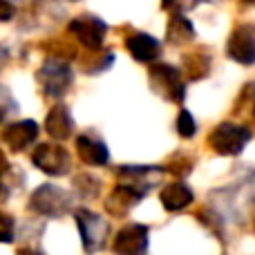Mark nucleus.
I'll use <instances>...</instances> for the list:
<instances>
[{"mask_svg":"<svg viewBox=\"0 0 255 255\" xmlns=\"http://www.w3.org/2000/svg\"><path fill=\"white\" fill-rule=\"evenodd\" d=\"M40 90L45 97L49 99H63L70 92L72 83H74V70L67 61H63L61 56H49L43 61L38 74H36Z\"/></svg>","mask_w":255,"mask_h":255,"instance_id":"obj_1","label":"nucleus"},{"mask_svg":"<svg viewBox=\"0 0 255 255\" xmlns=\"http://www.w3.org/2000/svg\"><path fill=\"white\" fill-rule=\"evenodd\" d=\"M76 229L81 233V242H83V251L88 255H94L108 247L110 240V222L103 215L90 211V208H79L74 213Z\"/></svg>","mask_w":255,"mask_h":255,"instance_id":"obj_2","label":"nucleus"},{"mask_svg":"<svg viewBox=\"0 0 255 255\" xmlns=\"http://www.w3.org/2000/svg\"><path fill=\"white\" fill-rule=\"evenodd\" d=\"M74 197L65 188L54 184H43L31 193L29 197V211L40 217H63L72 211Z\"/></svg>","mask_w":255,"mask_h":255,"instance_id":"obj_3","label":"nucleus"},{"mask_svg":"<svg viewBox=\"0 0 255 255\" xmlns=\"http://www.w3.org/2000/svg\"><path fill=\"white\" fill-rule=\"evenodd\" d=\"M251 136L253 134L247 126L224 121V124L215 126L211 130V134H208V145H211L213 152L222 154V157H238V154L247 148Z\"/></svg>","mask_w":255,"mask_h":255,"instance_id":"obj_4","label":"nucleus"},{"mask_svg":"<svg viewBox=\"0 0 255 255\" xmlns=\"http://www.w3.org/2000/svg\"><path fill=\"white\" fill-rule=\"evenodd\" d=\"M148 76H150V85H152V90L159 94V97L181 106V101H184V97H186L181 70L168 65V63H159V65L150 67Z\"/></svg>","mask_w":255,"mask_h":255,"instance_id":"obj_5","label":"nucleus"},{"mask_svg":"<svg viewBox=\"0 0 255 255\" xmlns=\"http://www.w3.org/2000/svg\"><path fill=\"white\" fill-rule=\"evenodd\" d=\"M31 161L40 172L49 177H63L70 172L72 168V157L61 143H38L31 154Z\"/></svg>","mask_w":255,"mask_h":255,"instance_id":"obj_6","label":"nucleus"},{"mask_svg":"<svg viewBox=\"0 0 255 255\" xmlns=\"http://www.w3.org/2000/svg\"><path fill=\"white\" fill-rule=\"evenodd\" d=\"M67 31H70L85 49L97 52V49L103 45V40H106L108 27L101 18L92 16V13H83V16L74 18V20L67 25Z\"/></svg>","mask_w":255,"mask_h":255,"instance_id":"obj_7","label":"nucleus"},{"mask_svg":"<svg viewBox=\"0 0 255 255\" xmlns=\"http://www.w3.org/2000/svg\"><path fill=\"white\" fill-rule=\"evenodd\" d=\"M163 172L166 170L159 166H121L117 170V179H119V184L130 186L132 190L145 197L154 186L163 181Z\"/></svg>","mask_w":255,"mask_h":255,"instance_id":"obj_8","label":"nucleus"},{"mask_svg":"<svg viewBox=\"0 0 255 255\" xmlns=\"http://www.w3.org/2000/svg\"><path fill=\"white\" fill-rule=\"evenodd\" d=\"M226 52L240 65H255V22H240L231 31Z\"/></svg>","mask_w":255,"mask_h":255,"instance_id":"obj_9","label":"nucleus"},{"mask_svg":"<svg viewBox=\"0 0 255 255\" xmlns=\"http://www.w3.org/2000/svg\"><path fill=\"white\" fill-rule=\"evenodd\" d=\"M150 244V229L145 224H126L112 240L115 255H145Z\"/></svg>","mask_w":255,"mask_h":255,"instance_id":"obj_10","label":"nucleus"},{"mask_svg":"<svg viewBox=\"0 0 255 255\" xmlns=\"http://www.w3.org/2000/svg\"><path fill=\"white\" fill-rule=\"evenodd\" d=\"M38 124L31 119L13 121V124L2 128V143L7 145L11 152H22L25 148H29L36 139H38Z\"/></svg>","mask_w":255,"mask_h":255,"instance_id":"obj_11","label":"nucleus"},{"mask_svg":"<svg viewBox=\"0 0 255 255\" xmlns=\"http://www.w3.org/2000/svg\"><path fill=\"white\" fill-rule=\"evenodd\" d=\"M76 154L85 166H106L110 161V150L99 136L79 134L76 136Z\"/></svg>","mask_w":255,"mask_h":255,"instance_id":"obj_12","label":"nucleus"},{"mask_svg":"<svg viewBox=\"0 0 255 255\" xmlns=\"http://www.w3.org/2000/svg\"><path fill=\"white\" fill-rule=\"evenodd\" d=\"M141 199H143V195L136 193V190H132L130 186L117 184L115 190H112L106 199V211L110 213V217H119L121 220V217H126L128 213L141 202Z\"/></svg>","mask_w":255,"mask_h":255,"instance_id":"obj_13","label":"nucleus"},{"mask_svg":"<svg viewBox=\"0 0 255 255\" xmlns=\"http://www.w3.org/2000/svg\"><path fill=\"white\" fill-rule=\"evenodd\" d=\"M126 47H128V52H130V56L139 63H152L154 58H159V54H161V43H159L154 36L143 34V31H136V34L128 36Z\"/></svg>","mask_w":255,"mask_h":255,"instance_id":"obj_14","label":"nucleus"},{"mask_svg":"<svg viewBox=\"0 0 255 255\" xmlns=\"http://www.w3.org/2000/svg\"><path fill=\"white\" fill-rule=\"evenodd\" d=\"M45 130L54 141H67L74 134V119L63 103H56L49 110L47 119H45Z\"/></svg>","mask_w":255,"mask_h":255,"instance_id":"obj_15","label":"nucleus"},{"mask_svg":"<svg viewBox=\"0 0 255 255\" xmlns=\"http://www.w3.org/2000/svg\"><path fill=\"white\" fill-rule=\"evenodd\" d=\"M195 195L190 190V186H186L184 181H172V184L163 186L161 193H159V202L166 208L168 213H179L193 204Z\"/></svg>","mask_w":255,"mask_h":255,"instance_id":"obj_16","label":"nucleus"},{"mask_svg":"<svg viewBox=\"0 0 255 255\" xmlns=\"http://www.w3.org/2000/svg\"><path fill=\"white\" fill-rule=\"evenodd\" d=\"M195 38V27L184 13H172V18L168 20V29H166V40L170 45H181L190 43Z\"/></svg>","mask_w":255,"mask_h":255,"instance_id":"obj_17","label":"nucleus"},{"mask_svg":"<svg viewBox=\"0 0 255 255\" xmlns=\"http://www.w3.org/2000/svg\"><path fill=\"white\" fill-rule=\"evenodd\" d=\"M211 72V56L206 52H193L184 56V74L190 81H199Z\"/></svg>","mask_w":255,"mask_h":255,"instance_id":"obj_18","label":"nucleus"},{"mask_svg":"<svg viewBox=\"0 0 255 255\" xmlns=\"http://www.w3.org/2000/svg\"><path fill=\"white\" fill-rule=\"evenodd\" d=\"M74 190L83 199H94V197H99V193H101V179L94 175H88V172L76 175L74 177Z\"/></svg>","mask_w":255,"mask_h":255,"instance_id":"obj_19","label":"nucleus"},{"mask_svg":"<svg viewBox=\"0 0 255 255\" xmlns=\"http://www.w3.org/2000/svg\"><path fill=\"white\" fill-rule=\"evenodd\" d=\"M177 132H179V136H184V139H193L195 132H197V124H195L193 115H190L188 110H181L179 117H177Z\"/></svg>","mask_w":255,"mask_h":255,"instance_id":"obj_20","label":"nucleus"},{"mask_svg":"<svg viewBox=\"0 0 255 255\" xmlns=\"http://www.w3.org/2000/svg\"><path fill=\"white\" fill-rule=\"evenodd\" d=\"M16 110H18L16 99L11 97V92H9L4 85H0V124H2L7 117H11Z\"/></svg>","mask_w":255,"mask_h":255,"instance_id":"obj_21","label":"nucleus"},{"mask_svg":"<svg viewBox=\"0 0 255 255\" xmlns=\"http://www.w3.org/2000/svg\"><path fill=\"white\" fill-rule=\"evenodd\" d=\"M16 240V222L11 215L0 213V242L2 244H11Z\"/></svg>","mask_w":255,"mask_h":255,"instance_id":"obj_22","label":"nucleus"},{"mask_svg":"<svg viewBox=\"0 0 255 255\" xmlns=\"http://www.w3.org/2000/svg\"><path fill=\"white\" fill-rule=\"evenodd\" d=\"M168 172H172L175 177H186L190 170H193V159H188V157H172L170 161H168Z\"/></svg>","mask_w":255,"mask_h":255,"instance_id":"obj_23","label":"nucleus"},{"mask_svg":"<svg viewBox=\"0 0 255 255\" xmlns=\"http://www.w3.org/2000/svg\"><path fill=\"white\" fill-rule=\"evenodd\" d=\"M197 2L199 0H161L163 9L170 13H186V11L197 7Z\"/></svg>","mask_w":255,"mask_h":255,"instance_id":"obj_24","label":"nucleus"},{"mask_svg":"<svg viewBox=\"0 0 255 255\" xmlns=\"http://www.w3.org/2000/svg\"><path fill=\"white\" fill-rule=\"evenodd\" d=\"M16 16V7L9 0H0V22H7Z\"/></svg>","mask_w":255,"mask_h":255,"instance_id":"obj_25","label":"nucleus"},{"mask_svg":"<svg viewBox=\"0 0 255 255\" xmlns=\"http://www.w3.org/2000/svg\"><path fill=\"white\" fill-rule=\"evenodd\" d=\"M7 177H9V163H7V159H4V154L0 152V193H2L4 186H7Z\"/></svg>","mask_w":255,"mask_h":255,"instance_id":"obj_26","label":"nucleus"},{"mask_svg":"<svg viewBox=\"0 0 255 255\" xmlns=\"http://www.w3.org/2000/svg\"><path fill=\"white\" fill-rule=\"evenodd\" d=\"M18 255H45V253L38 247H22L18 249Z\"/></svg>","mask_w":255,"mask_h":255,"instance_id":"obj_27","label":"nucleus"},{"mask_svg":"<svg viewBox=\"0 0 255 255\" xmlns=\"http://www.w3.org/2000/svg\"><path fill=\"white\" fill-rule=\"evenodd\" d=\"M7 58H9V54H7V49L0 45V70H2V65L7 63Z\"/></svg>","mask_w":255,"mask_h":255,"instance_id":"obj_28","label":"nucleus"},{"mask_svg":"<svg viewBox=\"0 0 255 255\" xmlns=\"http://www.w3.org/2000/svg\"><path fill=\"white\" fill-rule=\"evenodd\" d=\"M253 117H255V106H253Z\"/></svg>","mask_w":255,"mask_h":255,"instance_id":"obj_29","label":"nucleus"},{"mask_svg":"<svg viewBox=\"0 0 255 255\" xmlns=\"http://www.w3.org/2000/svg\"><path fill=\"white\" fill-rule=\"evenodd\" d=\"M249 2H253V4H255V0H249Z\"/></svg>","mask_w":255,"mask_h":255,"instance_id":"obj_30","label":"nucleus"},{"mask_svg":"<svg viewBox=\"0 0 255 255\" xmlns=\"http://www.w3.org/2000/svg\"><path fill=\"white\" fill-rule=\"evenodd\" d=\"M253 226H255V217H253Z\"/></svg>","mask_w":255,"mask_h":255,"instance_id":"obj_31","label":"nucleus"}]
</instances>
